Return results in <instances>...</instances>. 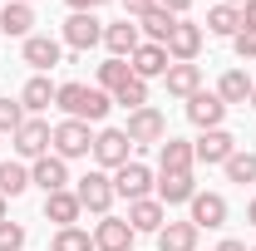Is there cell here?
<instances>
[{"label":"cell","mask_w":256,"mask_h":251,"mask_svg":"<svg viewBox=\"0 0 256 251\" xmlns=\"http://www.w3.org/2000/svg\"><path fill=\"white\" fill-rule=\"evenodd\" d=\"M133 226H128V217H104L94 226V251H133Z\"/></svg>","instance_id":"cell-10"},{"label":"cell","mask_w":256,"mask_h":251,"mask_svg":"<svg viewBox=\"0 0 256 251\" xmlns=\"http://www.w3.org/2000/svg\"><path fill=\"white\" fill-rule=\"evenodd\" d=\"M25 188H30V168H20V162H0V197L10 202V197H20Z\"/></svg>","instance_id":"cell-30"},{"label":"cell","mask_w":256,"mask_h":251,"mask_svg":"<svg viewBox=\"0 0 256 251\" xmlns=\"http://www.w3.org/2000/svg\"><path fill=\"white\" fill-rule=\"evenodd\" d=\"M128 226H133V232H162V226H168L162 202H158V197H138V202H128Z\"/></svg>","instance_id":"cell-16"},{"label":"cell","mask_w":256,"mask_h":251,"mask_svg":"<svg viewBox=\"0 0 256 251\" xmlns=\"http://www.w3.org/2000/svg\"><path fill=\"white\" fill-rule=\"evenodd\" d=\"M30 182H34L40 192H44V197H50V192H64V188H69V162H64V158H54V153L34 158Z\"/></svg>","instance_id":"cell-9"},{"label":"cell","mask_w":256,"mask_h":251,"mask_svg":"<svg viewBox=\"0 0 256 251\" xmlns=\"http://www.w3.org/2000/svg\"><path fill=\"white\" fill-rule=\"evenodd\" d=\"M128 15H148V10H158V0H124Z\"/></svg>","instance_id":"cell-37"},{"label":"cell","mask_w":256,"mask_h":251,"mask_svg":"<svg viewBox=\"0 0 256 251\" xmlns=\"http://www.w3.org/2000/svg\"><path fill=\"white\" fill-rule=\"evenodd\" d=\"M217 251H246V246H242V242H232V236H226V242H222V246H217Z\"/></svg>","instance_id":"cell-41"},{"label":"cell","mask_w":256,"mask_h":251,"mask_svg":"<svg viewBox=\"0 0 256 251\" xmlns=\"http://www.w3.org/2000/svg\"><path fill=\"white\" fill-rule=\"evenodd\" d=\"M50 148H54V158H89L94 153V133H89V124H79V118H64V124H54V133H50Z\"/></svg>","instance_id":"cell-2"},{"label":"cell","mask_w":256,"mask_h":251,"mask_svg":"<svg viewBox=\"0 0 256 251\" xmlns=\"http://www.w3.org/2000/svg\"><path fill=\"white\" fill-rule=\"evenodd\" d=\"M232 50H236L242 60H256V30H246V25H242V30L232 34Z\"/></svg>","instance_id":"cell-36"},{"label":"cell","mask_w":256,"mask_h":251,"mask_svg":"<svg viewBox=\"0 0 256 251\" xmlns=\"http://www.w3.org/2000/svg\"><path fill=\"white\" fill-rule=\"evenodd\" d=\"M188 118L197 128H202V133H207V128H222V118H226V104L217 94H202V89H197V94L188 98Z\"/></svg>","instance_id":"cell-14"},{"label":"cell","mask_w":256,"mask_h":251,"mask_svg":"<svg viewBox=\"0 0 256 251\" xmlns=\"http://www.w3.org/2000/svg\"><path fill=\"white\" fill-rule=\"evenodd\" d=\"M192 143H182V138H162L158 143V168L162 172H192Z\"/></svg>","instance_id":"cell-21"},{"label":"cell","mask_w":256,"mask_h":251,"mask_svg":"<svg viewBox=\"0 0 256 251\" xmlns=\"http://www.w3.org/2000/svg\"><path fill=\"white\" fill-rule=\"evenodd\" d=\"M54 89H60V84H50V79H44V74H34L30 84H25V89H20V104H25V114H44V108H50V104H54Z\"/></svg>","instance_id":"cell-25"},{"label":"cell","mask_w":256,"mask_h":251,"mask_svg":"<svg viewBox=\"0 0 256 251\" xmlns=\"http://www.w3.org/2000/svg\"><path fill=\"white\" fill-rule=\"evenodd\" d=\"M197 236H202V232H197L192 222H168L158 232V251H197Z\"/></svg>","instance_id":"cell-23"},{"label":"cell","mask_w":256,"mask_h":251,"mask_svg":"<svg viewBox=\"0 0 256 251\" xmlns=\"http://www.w3.org/2000/svg\"><path fill=\"white\" fill-rule=\"evenodd\" d=\"M104 44H108L114 60H133V50H138L143 40H138V25H133V20H118V25H104Z\"/></svg>","instance_id":"cell-17"},{"label":"cell","mask_w":256,"mask_h":251,"mask_svg":"<svg viewBox=\"0 0 256 251\" xmlns=\"http://www.w3.org/2000/svg\"><path fill=\"white\" fill-rule=\"evenodd\" d=\"M50 251H94V236L84 226H60L54 242H50Z\"/></svg>","instance_id":"cell-31"},{"label":"cell","mask_w":256,"mask_h":251,"mask_svg":"<svg viewBox=\"0 0 256 251\" xmlns=\"http://www.w3.org/2000/svg\"><path fill=\"white\" fill-rule=\"evenodd\" d=\"M158 5H162V10H172V15H182V10H188L192 0H158Z\"/></svg>","instance_id":"cell-39"},{"label":"cell","mask_w":256,"mask_h":251,"mask_svg":"<svg viewBox=\"0 0 256 251\" xmlns=\"http://www.w3.org/2000/svg\"><path fill=\"white\" fill-rule=\"evenodd\" d=\"M222 168H226V178H232V182H242V188H246V182H256V153H242V148H236Z\"/></svg>","instance_id":"cell-32"},{"label":"cell","mask_w":256,"mask_h":251,"mask_svg":"<svg viewBox=\"0 0 256 251\" xmlns=\"http://www.w3.org/2000/svg\"><path fill=\"white\" fill-rule=\"evenodd\" d=\"M114 104H124L128 114H138V108H148V84H143V79H128L124 89L114 94Z\"/></svg>","instance_id":"cell-33"},{"label":"cell","mask_w":256,"mask_h":251,"mask_svg":"<svg viewBox=\"0 0 256 251\" xmlns=\"http://www.w3.org/2000/svg\"><path fill=\"white\" fill-rule=\"evenodd\" d=\"M25 5H30V0H25Z\"/></svg>","instance_id":"cell-46"},{"label":"cell","mask_w":256,"mask_h":251,"mask_svg":"<svg viewBox=\"0 0 256 251\" xmlns=\"http://www.w3.org/2000/svg\"><path fill=\"white\" fill-rule=\"evenodd\" d=\"M74 197H79V207L84 212H98V217H108V207H114V178L108 172H84L79 178V188H74Z\"/></svg>","instance_id":"cell-3"},{"label":"cell","mask_w":256,"mask_h":251,"mask_svg":"<svg viewBox=\"0 0 256 251\" xmlns=\"http://www.w3.org/2000/svg\"><path fill=\"white\" fill-rule=\"evenodd\" d=\"M252 94H256V84H252L246 69H226L222 79H217V98H222V104H246Z\"/></svg>","instance_id":"cell-22"},{"label":"cell","mask_w":256,"mask_h":251,"mask_svg":"<svg viewBox=\"0 0 256 251\" xmlns=\"http://www.w3.org/2000/svg\"><path fill=\"white\" fill-rule=\"evenodd\" d=\"M162 50H168V60H172V64H192V60H197V50H202V25H192V20H178Z\"/></svg>","instance_id":"cell-7"},{"label":"cell","mask_w":256,"mask_h":251,"mask_svg":"<svg viewBox=\"0 0 256 251\" xmlns=\"http://www.w3.org/2000/svg\"><path fill=\"white\" fill-rule=\"evenodd\" d=\"M0 222H5V197H0Z\"/></svg>","instance_id":"cell-44"},{"label":"cell","mask_w":256,"mask_h":251,"mask_svg":"<svg viewBox=\"0 0 256 251\" xmlns=\"http://www.w3.org/2000/svg\"><path fill=\"white\" fill-rule=\"evenodd\" d=\"M60 40H50V34H30V40H25V64H30L34 74H44V69H54V64H60Z\"/></svg>","instance_id":"cell-18"},{"label":"cell","mask_w":256,"mask_h":251,"mask_svg":"<svg viewBox=\"0 0 256 251\" xmlns=\"http://www.w3.org/2000/svg\"><path fill=\"white\" fill-rule=\"evenodd\" d=\"M30 25H34V10L25 5V0L0 5V30H5V34H25V40H30Z\"/></svg>","instance_id":"cell-26"},{"label":"cell","mask_w":256,"mask_h":251,"mask_svg":"<svg viewBox=\"0 0 256 251\" xmlns=\"http://www.w3.org/2000/svg\"><path fill=\"white\" fill-rule=\"evenodd\" d=\"M162 84H168V94H172V98H192L197 89H202V69H197V64H168Z\"/></svg>","instance_id":"cell-20"},{"label":"cell","mask_w":256,"mask_h":251,"mask_svg":"<svg viewBox=\"0 0 256 251\" xmlns=\"http://www.w3.org/2000/svg\"><path fill=\"white\" fill-rule=\"evenodd\" d=\"M232 153H236V138H232L226 128H207V133L192 143V158H197V162H207V168H212V162H226Z\"/></svg>","instance_id":"cell-11"},{"label":"cell","mask_w":256,"mask_h":251,"mask_svg":"<svg viewBox=\"0 0 256 251\" xmlns=\"http://www.w3.org/2000/svg\"><path fill=\"white\" fill-rule=\"evenodd\" d=\"M242 25H246V30H256V0H246V5H242Z\"/></svg>","instance_id":"cell-38"},{"label":"cell","mask_w":256,"mask_h":251,"mask_svg":"<svg viewBox=\"0 0 256 251\" xmlns=\"http://www.w3.org/2000/svg\"><path fill=\"white\" fill-rule=\"evenodd\" d=\"M148 188H153V172H148L143 162H124V168L114 172V192H118V197H128V202L148 197Z\"/></svg>","instance_id":"cell-12"},{"label":"cell","mask_w":256,"mask_h":251,"mask_svg":"<svg viewBox=\"0 0 256 251\" xmlns=\"http://www.w3.org/2000/svg\"><path fill=\"white\" fill-rule=\"evenodd\" d=\"M236 30H242V10L236 5H212L207 10V34H226L232 40Z\"/></svg>","instance_id":"cell-28"},{"label":"cell","mask_w":256,"mask_h":251,"mask_svg":"<svg viewBox=\"0 0 256 251\" xmlns=\"http://www.w3.org/2000/svg\"><path fill=\"white\" fill-rule=\"evenodd\" d=\"M138 25L148 30V44H168V34H172V25H178V15L172 10H148V15H138Z\"/></svg>","instance_id":"cell-27"},{"label":"cell","mask_w":256,"mask_h":251,"mask_svg":"<svg viewBox=\"0 0 256 251\" xmlns=\"http://www.w3.org/2000/svg\"><path fill=\"white\" fill-rule=\"evenodd\" d=\"M25 118H30V114H25V104H20V98H0V133H10V138H15V128L25 124Z\"/></svg>","instance_id":"cell-34"},{"label":"cell","mask_w":256,"mask_h":251,"mask_svg":"<svg viewBox=\"0 0 256 251\" xmlns=\"http://www.w3.org/2000/svg\"><path fill=\"white\" fill-rule=\"evenodd\" d=\"M50 133H54V128L44 124V118H25V124L15 128L10 148H15L20 158H44V153H50Z\"/></svg>","instance_id":"cell-8"},{"label":"cell","mask_w":256,"mask_h":251,"mask_svg":"<svg viewBox=\"0 0 256 251\" xmlns=\"http://www.w3.org/2000/svg\"><path fill=\"white\" fill-rule=\"evenodd\" d=\"M168 50H162V44H138V50H133V60H128V69H133V79H143V84H148V79H158V74H168Z\"/></svg>","instance_id":"cell-13"},{"label":"cell","mask_w":256,"mask_h":251,"mask_svg":"<svg viewBox=\"0 0 256 251\" xmlns=\"http://www.w3.org/2000/svg\"><path fill=\"white\" fill-rule=\"evenodd\" d=\"M252 108H256V94H252Z\"/></svg>","instance_id":"cell-45"},{"label":"cell","mask_w":256,"mask_h":251,"mask_svg":"<svg viewBox=\"0 0 256 251\" xmlns=\"http://www.w3.org/2000/svg\"><path fill=\"white\" fill-rule=\"evenodd\" d=\"M0 251H25V226L20 222H0Z\"/></svg>","instance_id":"cell-35"},{"label":"cell","mask_w":256,"mask_h":251,"mask_svg":"<svg viewBox=\"0 0 256 251\" xmlns=\"http://www.w3.org/2000/svg\"><path fill=\"white\" fill-rule=\"evenodd\" d=\"M128 79H133L128 60H104V64H98V89H104V94H118Z\"/></svg>","instance_id":"cell-29"},{"label":"cell","mask_w":256,"mask_h":251,"mask_svg":"<svg viewBox=\"0 0 256 251\" xmlns=\"http://www.w3.org/2000/svg\"><path fill=\"white\" fill-rule=\"evenodd\" d=\"M54 108H64L69 118H79V124H104L108 118V108H114V98L104 94V89H89V84H60L54 89Z\"/></svg>","instance_id":"cell-1"},{"label":"cell","mask_w":256,"mask_h":251,"mask_svg":"<svg viewBox=\"0 0 256 251\" xmlns=\"http://www.w3.org/2000/svg\"><path fill=\"white\" fill-rule=\"evenodd\" d=\"M188 222L197 226V232H202V226H222V222H226V197H222V192H197Z\"/></svg>","instance_id":"cell-15"},{"label":"cell","mask_w":256,"mask_h":251,"mask_svg":"<svg viewBox=\"0 0 256 251\" xmlns=\"http://www.w3.org/2000/svg\"><path fill=\"white\" fill-rule=\"evenodd\" d=\"M246 217H252V226H256V202H252V207H246Z\"/></svg>","instance_id":"cell-42"},{"label":"cell","mask_w":256,"mask_h":251,"mask_svg":"<svg viewBox=\"0 0 256 251\" xmlns=\"http://www.w3.org/2000/svg\"><path fill=\"white\" fill-rule=\"evenodd\" d=\"M128 148H133V143H128L124 128H104V133H94V158H98V168H114V172H118L124 162H133Z\"/></svg>","instance_id":"cell-6"},{"label":"cell","mask_w":256,"mask_h":251,"mask_svg":"<svg viewBox=\"0 0 256 251\" xmlns=\"http://www.w3.org/2000/svg\"><path fill=\"white\" fill-rule=\"evenodd\" d=\"M192 197H197V178L192 172H162V182H158L162 207H178V202H192Z\"/></svg>","instance_id":"cell-19"},{"label":"cell","mask_w":256,"mask_h":251,"mask_svg":"<svg viewBox=\"0 0 256 251\" xmlns=\"http://www.w3.org/2000/svg\"><path fill=\"white\" fill-rule=\"evenodd\" d=\"M74 10H94V5H108V0H69Z\"/></svg>","instance_id":"cell-40"},{"label":"cell","mask_w":256,"mask_h":251,"mask_svg":"<svg viewBox=\"0 0 256 251\" xmlns=\"http://www.w3.org/2000/svg\"><path fill=\"white\" fill-rule=\"evenodd\" d=\"M98 40H104V20H98L94 10H74L64 20V44L69 50H94Z\"/></svg>","instance_id":"cell-4"},{"label":"cell","mask_w":256,"mask_h":251,"mask_svg":"<svg viewBox=\"0 0 256 251\" xmlns=\"http://www.w3.org/2000/svg\"><path fill=\"white\" fill-rule=\"evenodd\" d=\"M222 5H236V10H242V5H246V0H222Z\"/></svg>","instance_id":"cell-43"},{"label":"cell","mask_w":256,"mask_h":251,"mask_svg":"<svg viewBox=\"0 0 256 251\" xmlns=\"http://www.w3.org/2000/svg\"><path fill=\"white\" fill-rule=\"evenodd\" d=\"M79 212H84V207H79V197H74L69 188H64V192H50V197H44V217H50V222H60V226H74V222H79Z\"/></svg>","instance_id":"cell-24"},{"label":"cell","mask_w":256,"mask_h":251,"mask_svg":"<svg viewBox=\"0 0 256 251\" xmlns=\"http://www.w3.org/2000/svg\"><path fill=\"white\" fill-rule=\"evenodd\" d=\"M252 251H256V246H252Z\"/></svg>","instance_id":"cell-47"},{"label":"cell","mask_w":256,"mask_h":251,"mask_svg":"<svg viewBox=\"0 0 256 251\" xmlns=\"http://www.w3.org/2000/svg\"><path fill=\"white\" fill-rule=\"evenodd\" d=\"M128 143H143V148H158L162 138H168V118H162L158 108H138V114H128Z\"/></svg>","instance_id":"cell-5"}]
</instances>
